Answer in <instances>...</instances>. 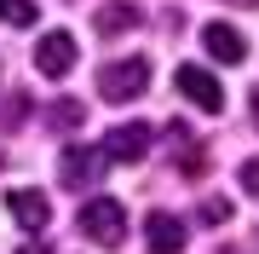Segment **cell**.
<instances>
[{
	"instance_id": "cell-11",
	"label": "cell",
	"mask_w": 259,
	"mask_h": 254,
	"mask_svg": "<svg viewBox=\"0 0 259 254\" xmlns=\"http://www.w3.org/2000/svg\"><path fill=\"white\" fill-rule=\"evenodd\" d=\"M40 18V6L35 0H0V23H12V29H29Z\"/></svg>"
},
{
	"instance_id": "cell-4",
	"label": "cell",
	"mask_w": 259,
	"mask_h": 254,
	"mask_svg": "<svg viewBox=\"0 0 259 254\" xmlns=\"http://www.w3.org/2000/svg\"><path fill=\"white\" fill-rule=\"evenodd\" d=\"M150 144H156V127L150 122H121V127L104 133V156L110 162H144Z\"/></svg>"
},
{
	"instance_id": "cell-3",
	"label": "cell",
	"mask_w": 259,
	"mask_h": 254,
	"mask_svg": "<svg viewBox=\"0 0 259 254\" xmlns=\"http://www.w3.org/2000/svg\"><path fill=\"white\" fill-rule=\"evenodd\" d=\"M104 151H93V144H69L64 156H58V179H64L69 191H93L98 185V173H104Z\"/></svg>"
},
{
	"instance_id": "cell-16",
	"label": "cell",
	"mask_w": 259,
	"mask_h": 254,
	"mask_svg": "<svg viewBox=\"0 0 259 254\" xmlns=\"http://www.w3.org/2000/svg\"><path fill=\"white\" fill-rule=\"evenodd\" d=\"M253 122H259V87H253Z\"/></svg>"
},
{
	"instance_id": "cell-9",
	"label": "cell",
	"mask_w": 259,
	"mask_h": 254,
	"mask_svg": "<svg viewBox=\"0 0 259 254\" xmlns=\"http://www.w3.org/2000/svg\"><path fill=\"white\" fill-rule=\"evenodd\" d=\"M202 47L219 58V64H242V58H248V41H242V29H231V23H207Z\"/></svg>"
},
{
	"instance_id": "cell-10",
	"label": "cell",
	"mask_w": 259,
	"mask_h": 254,
	"mask_svg": "<svg viewBox=\"0 0 259 254\" xmlns=\"http://www.w3.org/2000/svg\"><path fill=\"white\" fill-rule=\"evenodd\" d=\"M144 12L133 6V0H104L98 6V35H121V29H139Z\"/></svg>"
},
{
	"instance_id": "cell-15",
	"label": "cell",
	"mask_w": 259,
	"mask_h": 254,
	"mask_svg": "<svg viewBox=\"0 0 259 254\" xmlns=\"http://www.w3.org/2000/svg\"><path fill=\"white\" fill-rule=\"evenodd\" d=\"M18 254H47V248H40V243H29V248H18Z\"/></svg>"
},
{
	"instance_id": "cell-2",
	"label": "cell",
	"mask_w": 259,
	"mask_h": 254,
	"mask_svg": "<svg viewBox=\"0 0 259 254\" xmlns=\"http://www.w3.org/2000/svg\"><path fill=\"white\" fill-rule=\"evenodd\" d=\"M144 87H150V64H144V58H121V64H104L98 69V98H110V104L139 98Z\"/></svg>"
},
{
	"instance_id": "cell-1",
	"label": "cell",
	"mask_w": 259,
	"mask_h": 254,
	"mask_svg": "<svg viewBox=\"0 0 259 254\" xmlns=\"http://www.w3.org/2000/svg\"><path fill=\"white\" fill-rule=\"evenodd\" d=\"M81 237H93L104 248H121V237H127V208L115 197H93L81 208Z\"/></svg>"
},
{
	"instance_id": "cell-5",
	"label": "cell",
	"mask_w": 259,
	"mask_h": 254,
	"mask_svg": "<svg viewBox=\"0 0 259 254\" xmlns=\"http://www.w3.org/2000/svg\"><path fill=\"white\" fill-rule=\"evenodd\" d=\"M173 87H179V93H185V98L196 104V110H207V116H219V110H225V87L213 81V76H207L202 64H179Z\"/></svg>"
},
{
	"instance_id": "cell-12",
	"label": "cell",
	"mask_w": 259,
	"mask_h": 254,
	"mask_svg": "<svg viewBox=\"0 0 259 254\" xmlns=\"http://www.w3.org/2000/svg\"><path fill=\"white\" fill-rule=\"evenodd\" d=\"M52 127H64V133H69V127H81V104H69V98H64V104H52Z\"/></svg>"
},
{
	"instance_id": "cell-7",
	"label": "cell",
	"mask_w": 259,
	"mask_h": 254,
	"mask_svg": "<svg viewBox=\"0 0 259 254\" xmlns=\"http://www.w3.org/2000/svg\"><path fill=\"white\" fill-rule=\"evenodd\" d=\"M144 243H150V254H185V220L167 214V208H150L144 214Z\"/></svg>"
},
{
	"instance_id": "cell-6",
	"label": "cell",
	"mask_w": 259,
	"mask_h": 254,
	"mask_svg": "<svg viewBox=\"0 0 259 254\" xmlns=\"http://www.w3.org/2000/svg\"><path fill=\"white\" fill-rule=\"evenodd\" d=\"M35 69H40L47 81H64L69 69H75V35L47 29V35H40V47H35Z\"/></svg>"
},
{
	"instance_id": "cell-8",
	"label": "cell",
	"mask_w": 259,
	"mask_h": 254,
	"mask_svg": "<svg viewBox=\"0 0 259 254\" xmlns=\"http://www.w3.org/2000/svg\"><path fill=\"white\" fill-rule=\"evenodd\" d=\"M6 208H12V220L23 231H47V220H52V208H47L40 191H6Z\"/></svg>"
},
{
	"instance_id": "cell-13",
	"label": "cell",
	"mask_w": 259,
	"mask_h": 254,
	"mask_svg": "<svg viewBox=\"0 0 259 254\" xmlns=\"http://www.w3.org/2000/svg\"><path fill=\"white\" fill-rule=\"evenodd\" d=\"M202 220L207 226H225V220H231V202L225 197H202Z\"/></svg>"
},
{
	"instance_id": "cell-14",
	"label": "cell",
	"mask_w": 259,
	"mask_h": 254,
	"mask_svg": "<svg viewBox=\"0 0 259 254\" xmlns=\"http://www.w3.org/2000/svg\"><path fill=\"white\" fill-rule=\"evenodd\" d=\"M236 179H242V191H248V197H259V162H242Z\"/></svg>"
}]
</instances>
